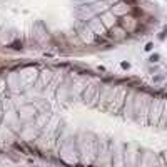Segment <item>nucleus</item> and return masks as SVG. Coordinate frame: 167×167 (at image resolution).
Segmentation results:
<instances>
[{
	"label": "nucleus",
	"instance_id": "nucleus-1",
	"mask_svg": "<svg viewBox=\"0 0 167 167\" xmlns=\"http://www.w3.org/2000/svg\"><path fill=\"white\" fill-rule=\"evenodd\" d=\"M125 2H129V3H135V0H125Z\"/></svg>",
	"mask_w": 167,
	"mask_h": 167
}]
</instances>
